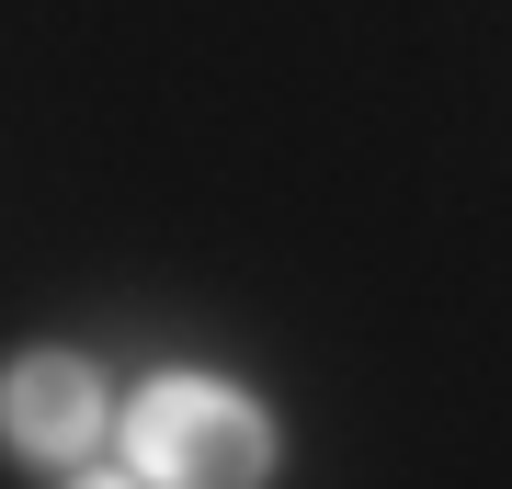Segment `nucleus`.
Wrapping results in <instances>:
<instances>
[{
  "label": "nucleus",
  "instance_id": "nucleus-1",
  "mask_svg": "<svg viewBox=\"0 0 512 489\" xmlns=\"http://www.w3.org/2000/svg\"><path fill=\"white\" fill-rule=\"evenodd\" d=\"M274 421L217 376H160L137 387V478L148 489H262Z\"/></svg>",
  "mask_w": 512,
  "mask_h": 489
},
{
  "label": "nucleus",
  "instance_id": "nucleus-2",
  "mask_svg": "<svg viewBox=\"0 0 512 489\" xmlns=\"http://www.w3.org/2000/svg\"><path fill=\"white\" fill-rule=\"evenodd\" d=\"M0 444L12 455H92L103 444V376L80 353H23L0 376Z\"/></svg>",
  "mask_w": 512,
  "mask_h": 489
},
{
  "label": "nucleus",
  "instance_id": "nucleus-3",
  "mask_svg": "<svg viewBox=\"0 0 512 489\" xmlns=\"http://www.w3.org/2000/svg\"><path fill=\"white\" fill-rule=\"evenodd\" d=\"M80 489H137V478H80Z\"/></svg>",
  "mask_w": 512,
  "mask_h": 489
}]
</instances>
